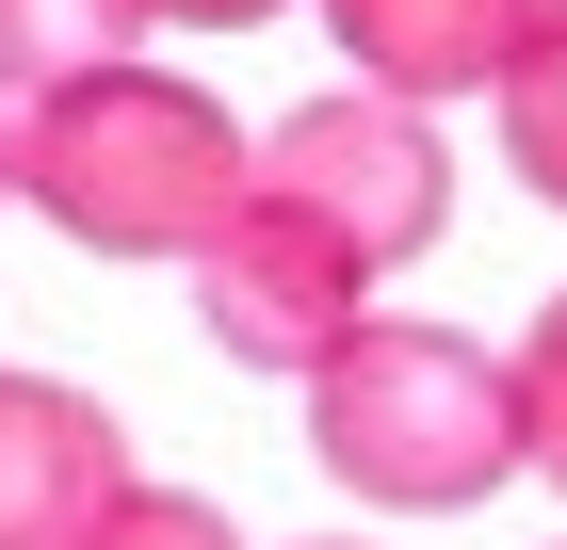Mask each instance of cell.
Segmentation results:
<instances>
[{"label":"cell","mask_w":567,"mask_h":550,"mask_svg":"<svg viewBox=\"0 0 567 550\" xmlns=\"http://www.w3.org/2000/svg\"><path fill=\"white\" fill-rule=\"evenodd\" d=\"M195 324H212V356H244V373H324L357 324H373V259H341L324 227H292V211H227V243L195 259Z\"/></svg>","instance_id":"obj_4"},{"label":"cell","mask_w":567,"mask_h":550,"mask_svg":"<svg viewBox=\"0 0 567 550\" xmlns=\"http://www.w3.org/2000/svg\"><path fill=\"white\" fill-rule=\"evenodd\" d=\"M163 17L178 33H260V17H292V0H146V33H163Z\"/></svg>","instance_id":"obj_11"},{"label":"cell","mask_w":567,"mask_h":550,"mask_svg":"<svg viewBox=\"0 0 567 550\" xmlns=\"http://www.w3.org/2000/svg\"><path fill=\"white\" fill-rule=\"evenodd\" d=\"M486 114H503V163L567 211V0H535V17H519V49H503Z\"/></svg>","instance_id":"obj_8"},{"label":"cell","mask_w":567,"mask_h":550,"mask_svg":"<svg viewBox=\"0 0 567 550\" xmlns=\"http://www.w3.org/2000/svg\"><path fill=\"white\" fill-rule=\"evenodd\" d=\"M244 195L292 227H324L341 259H422L437 227H454V163H437V129L405 114V97L341 82V97H308V114H276L260 146H244Z\"/></svg>","instance_id":"obj_3"},{"label":"cell","mask_w":567,"mask_h":550,"mask_svg":"<svg viewBox=\"0 0 567 550\" xmlns=\"http://www.w3.org/2000/svg\"><path fill=\"white\" fill-rule=\"evenodd\" d=\"M503 405H519V469H551V486H567V292L519 324V356H503Z\"/></svg>","instance_id":"obj_9"},{"label":"cell","mask_w":567,"mask_h":550,"mask_svg":"<svg viewBox=\"0 0 567 550\" xmlns=\"http://www.w3.org/2000/svg\"><path fill=\"white\" fill-rule=\"evenodd\" d=\"M97 65H146V0H0V97L97 82Z\"/></svg>","instance_id":"obj_7"},{"label":"cell","mask_w":567,"mask_h":550,"mask_svg":"<svg viewBox=\"0 0 567 550\" xmlns=\"http://www.w3.org/2000/svg\"><path fill=\"white\" fill-rule=\"evenodd\" d=\"M114 486H146V469H131V437H114L97 388L0 373V550H82Z\"/></svg>","instance_id":"obj_5"},{"label":"cell","mask_w":567,"mask_h":550,"mask_svg":"<svg viewBox=\"0 0 567 550\" xmlns=\"http://www.w3.org/2000/svg\"><path fill=\"white\" fill-rule=\"evenodd\" d=\"M519 17L535 0H324V33L357 49V82L373 97H486L503 82V49H519Z\"/></svg>","instance_id":"obj_6"},{"label":"cell","mask_w":567,"mask_h":550,"mask_svg":"<svg viewBox=\"0 0 567 550\" xmlns=\"http://www.w3.org/2000/svg\"><path fill=\"white\" fill-rule=\"evenodd\" d=\"M17 195L97 259H178L195 276L244 211V129L178 65H97V82L17 97Z\"/></svg>","instance_id":"obj_1"},{"label":"cell","mask_w":567,"mask_h":550,"mask_svg":"<svg viewBox=\"0 0 567 550\" xmlns=\"http://www.w3.org/2000/svg\"><path fill=\"white\" fill-rule=\"evenodd\" d=\"M308 454L341 469L357 502L390 518H454L519 469V405H503V356L437 324H357L324 373H308Z\"/></svg>","instance_id":"obj_2"},{"label":"cell","mask_w":567,"mask_h":550,"mask_svg":"<svg viewBox=\"0 0 567 550\" xmlns=\"http://www.w3.org/2000/svg\"><path fill=\"white\" fill-rule=\"evenodd\" d=\"M0 195H17V97H0Z\"/></svg>","instance_id":"obj_12"},{"label":"cell","mask_w":567,"mask_h":550,"mask_svg":"<svg viewBox=\"0 0 567 550\" xmlns=\"http://www.w3.org/2000/svg\"><path fill=\"white\" fill-rule=\"evenodd\" d=\"M82 550H244V535H227V502H195V486H114Z\"/></svg>","instance_id":"obj_10"}]
</instances>
